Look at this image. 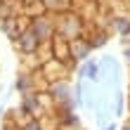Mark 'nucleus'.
Here are the masks:
<instances>
[{"label": "nucleus", "instance_id": "1", "mask_svg": "<svg viewBox=\"0 0 130 130\" xmlns=\"http://www.w3.org/2000/svg\"><path fill=\"white\" fill-rule=\"evenodd\" d=\"M85 73H88V78H95V73H97V66H95V64H88Z\"/></svg>", "mask_w": 130, "mask_h": 130}]
</instances>
